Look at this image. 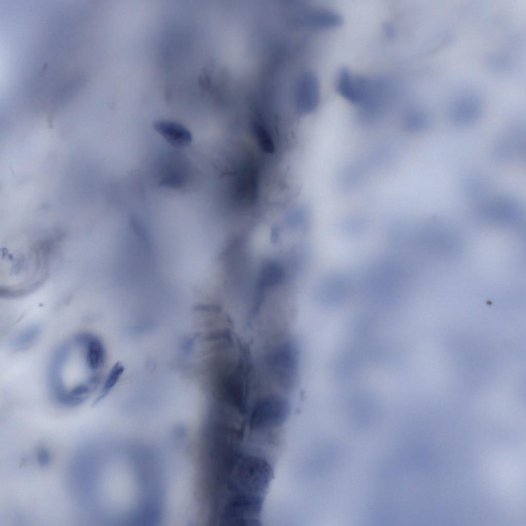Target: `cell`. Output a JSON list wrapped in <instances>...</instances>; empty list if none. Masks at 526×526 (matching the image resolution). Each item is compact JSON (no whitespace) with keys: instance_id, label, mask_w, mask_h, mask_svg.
Instances as JSON below:
<instances>
[{"instance_id":"cell-1","label":"cell","mask_w":526,"mask_h":526,"mask_svg":"<svg viewBox=\"0 0 526 526\" xmlns=\"http://www.w3.org/2000/svg\"><path fill=\"white\" fill-rule=\"evenodd\" d=\"M153 128L167 143L176 148L189 145L193 140L190 131L176 122L159 120L153 124Z\"/></svg>"},{"instance_id":"cell-2","label":"cell","mask_w":526,"mask_h":526,"mask_svg":"<svg viewBox=\"0 0 526 526\" xmlns=\"http://www.w3.org/2000/svg\"><path fill=\"white\" fill-rule=\"evenodd\" d=\"M182 156L178 154H173L168 162L164 164L161 174L160 183L162 185L172 188L182 186L187 178L185 166L183 163Z\"/></svg>"},{"instance_id":"cell-3","label":"cell","mask_w":526,"mask_h":526,"mask_svg":"<svg viewBox=\"0 0 526 526\" xmlns=\"http://www.w3.org/2000/svg\"><path fill=\"white\" fill-rule=\"evenodd\" d=\"M85 346V361L87 367L92 371L100 368L105 360V349L101 341L90 334H83L77 339Z\"/></svg>"},{"instance_id":"cell-4","label":"cell","mask_w":526,"mask_h":526,"mask_svg":"<svg viewBox=\"0 0 526 526\" xmlns=\"http://www.w3.org/2000/svg\"><path fill=\"white\" fill-rule=\"evenodd\" d=\"M123 370L124 367L119 363L114 366L107 376L100 393L96 400V403L108 394L117 384Z\"/></svg>"},{"instance_id":"cell-5","label":"cell","mask_w":526,"mask_h":526,"mask_svg":"<svg viewBox=\"0 0 526 526\" xmlns=\"http://www.w3.org/2000/svg\"><path fill=\"white\" fill-rule=\"evenodd\" d=\"M40 332V328L33 326L22 332L15 341L17 348H24L31 344L36 339Z\"/></svg>"},{"instance_id":"cell-6","label":"cell","mask_w":526,"mask_h":526,"mask_svg":"<svg viewBox=\"0 0 526 526\" xmlns=\"http://www.w3.org/2000/svg\"><path fill=\"white\" fill-rule=\"evenodd\" d=\"M91 29H92V28L91 29ZM92 31V30H91V31ZM93 33H92V35H93ZM93 36H94V35H93ZM94 37H95V36H94ZM94 37H93V38H94ZM95 38L94 39V40H95ZM95 41H96V40H95Z\"/></svg>"}]
</instances>
